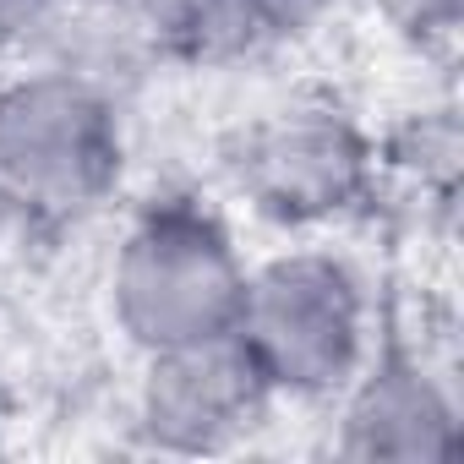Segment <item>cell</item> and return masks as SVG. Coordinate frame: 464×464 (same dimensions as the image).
I'll return each mask as SVG.
<instances>
[{
	"label": "cell",
	"instance_id": "obj_8",
	"mask_svg": "<svg viewBox=\"0 0 464 464\" xmlns=\"http://www.w3.org/2000/svg\"><path fill=\"white\" fill-rule=\"evenodd\" d=\"M39 12H44V0H0V50H6Z\"/></svg>",
	"mask_w": 464,
	"mask_h": 464
},
{
	"label": "cell",
	"instance_id": "obj_7",
	"mask_svg": "<svg viewBox=\"0 0 464 464\" xmlns=\"http://www.w3.org/2000/svg\"><path fill=\"white\" fill-rule=\"evenodd\" d=\"M246 28H268V34H290L306 17H317L328 0H236Z\"/></svg>",
	"mask_w": 464,
	"mask_h": 464
},
{
	"label": "cell",
	"instance_id": "obj_5",
	"mask_svg": "<svg viewBox=\"0 0 464 464\" xmlns=\"http://www.w3.org/2000/svg\"><path fill=\"white\" fill-rule=\"evenodd\" d=\"M263 393H268V382L236 334L186 344V350H164V355H153V372H148L142 426L164 448L202 453V448L229 442L241 426H252V415L263 410Z\"/></svg>",
	"mask_w": 464,
	"mask_h": 464
},
{
	"label": "cell",
	"instance_id": "obj_4",
	"mask_svg": "<svg viewBox=\"0 0 464 464\" xmlns=\"http://www.w3.org/2000/svg\"><path fill=\"white\" fill-rule=\"evenodd\" d=\"M366 148L339 110H285L252 131L241 153V186L263 213L285 224L328 218L361 197Z\"/></svg>",
	"mask_w": 464,
	"mask_h": 464
},
{
	"label": "cell",
	"instance_id": "obj_3",
	"mask_svg": "<svg viewBox=\"0 0 464 464\" xmlns=\"http://www.w3.org/2000/svg\"><path fill=\"white\" fill-rule=\"evenodd\" d=\"M236 339L268 388L328 393L361 361V290L334 257H279L246 279Z\"/></svg>",
	"mask_w": 464,
	"mask_h": 464
},
{
	"label": "cell",
	"instance_id": "obj_9",
	"mask_svg": "<svg viewBox=\"0 0 464 464\" xmlns=\"http://www.w3.org/2000/svg\"><path fill=\"white\" fill-rule=\"evenodd\" d=\"M0 224H6V202H0Z\"/></svg>",
	"mask_w": 464,
	"mask_h": 464
},
{
	"label": "cell",
	"instance_id": "obj_2",
	"mask_svg": "<svg viewBox=\"0 0 464 464\" xmlns=\"http://www.w3.org/2000/svg\"><path fill=\"white\" fill-rule=\"evenodd\" d=\"M121 175L110 104L77 77H34L0 93V202L23 218H77Z\"/></svg>",
	"mask_w": 464,
	"mask_h": 464
},
{
	"label": "cell",
	"instance_id": "obj_1",
	"mask_svg": "<svg viewBox=\"0 0 464 464\" xmlns=\"http://www.w3.org/2000/svg\"><path fill=\"white\" fill-rule=\"evenodd\" d=\"M241 301L246 274L208 213L164 202L126 236L115 263V312L148 355L229 339L241 323Z\"/></svg>",
	"mask_w": 464,
	"mask_h": 464
},
{
	"label": "cell",
	"instance_id": "obj_6",
	"mask_svg": "<svg viewBox=\"0 0 464 464\" xmlns=\"http://www.w3.org/2000/svg\"><path fill=\"white\" fill-rule=\"evenodd\" d=\"M459 448L453 410L431 372L388 339L377 366L361 377L350 415H344V453L350 459H448Z\"/></svg>",
	"mask_w": 464,
	"mask_h": 464
}]
</instances>
